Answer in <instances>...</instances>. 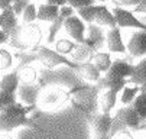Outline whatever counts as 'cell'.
I'll return each mask as SVG.
<instances>
[{"label":"cell","instance_id":"cell-5","mask_svg":"<svg viewBox=\"0 0 146 139\" xmlns=\"http://www.w3.org/2000/svg\"><path fill=\"white\" fill-rule=\"evenodd\" d=\"M35 54H36V59L48 70H54L59 65H65V67H70L74 70L78 68V64L74 63L71 58H67V55H62V54H59L55 49H51L48 47L39 45L36 48Z\"/></svg>","mask_w":146,"mask_h":139},{"label":"cell","instance_id":"cell-18","mask_svg":"<svg viewBox=\"0 0 146 139\" xmlns=\"http://www.w3.org/2000/svg\"><path fill=\"white\" fill-rule=\"evenodd\" d=\"M19 86H20V77L17 71L7 72L0 78V90H3V91L16 93Z\"/></svg>","mask_w":146,"mask_h":139},{"label":"cell","instance_id":"cell-17","mask_svg":"<svg viewBox=\"0 0 146 139\" xmlns=\"http://www.w3.org/2000/svg\"><path fill=\"white\" fill-rule=\"evenodd\" d=\"M0 15H2V26H0V28H2L5 32H7L9 35H12L16 31V28L19 26V23H17V15L13 12L12 6L3 9L2 12H0Z\"/></svg>","mask_w":146,"mask_h":139},{"label":"cell","instance_id":"cell-29","mask_svg":"<svg viewBox=\"0 0 146 139\" xmlns=\"http://www.w3.org/2000/svg\"><path fill=\"white\" fill-rule=\"evenodd\" d=\"M15 103H17L16 93H9V91L0 90V110H5Z\"/></svg>","mask_w":146,"mask_h":139},{"label":"cell","instance_id":"cell-42","mask_svg":"<svg viewBox=\"0 0 146 139\" xmlns=\"http://www.w3.org/2000/svg\"><path fill=\"white\" fill-rule=\"evenodd\" d=\"M0 26H2V15H0Z\"/></svg>","mask_w":146,"mask_h":139},{"label":"cell","instance_id":"cell-33","mask_svg":"<svg viewBox=\"0 0 146 139\" xmlns=\"http://www.w3.org/2000/svg\"><path fill=\"white\" fill-rule=\"evenodd\" d=\"M110 139H133V136L127 129H120V130L114 132Z\"/></svg>","mask_w":146,"mask_h":139},{"label":"cell","instance_id":"cell-15","mask_svg":"<svg viewBox=\"0 0 146 139\" xmlns=\"http://www.w3.org/2000/svg\"><path fill=\"white\" fill-rule=\"evenodd\" d=\"M119 100V93L114 90H101L98 93L97 104L101 113H111Z\"/></svg>","mask_w":146,"mask_h":139},{"label":"cell","instance_id":"cell-6","mask_svg":"<svg viewBox=\"0 0 146 139\" xmlns=\"http://www.w3.org/2000/svg\"><path fill=\"white\" fill-rule=\"evenodd\" d=\"M111 12L116 17V23L120 29L133 28V29H137V31H146V23L143 21H140L139 17H136L135 13L127 10L126 7L116 6V7L111 9Z\"/></svg>","mask_w":146,"mask_h":139},{"label":"cell","instance_id":"cell-16","mask_svg":"<svg viewBox=\"0 0 146 139\" xmlns=\"http://www.w3.org/2000/svg\"><path fill=\"white\" fill-rule=\"evenodd\" d=\"M78 74L84 78L86 81L91 83V84H97L98 80L101 78V72L100 70L91 63V61H86V63H80L78 68H77Z\"/></svg>","mask_w":146,"mask_h":139},{"label":"cell","instance_id":"cell-22","mask_svg":"<svg viewBox=\"0 0 146 139\" xmlns=\"http://www.w3.org/2000/svg\"><path fill=\"white\" fill-rule=\"evenodd\" d=\"M91 63L100 70V72H107L109 68L111 67V55L110 52H101V51H97L94 54V57L91 58Z\"/></svg>","mask_w":146,"mask_h":139},{"label":"cell","instance_id":"cell-31","mask_svg":"<svg viewBox=\"0 0 146 139\" xmlns=\"http://www.w3.org/2000/svg\"><path fill=\"white\" fill-rule=\"evenodd\" d=\"M67 5L71 6L72 9H75V10H80L82 7H88V6L96 5V0H68Z\"/></svg>","mask_w":146,"mask_h":139},{"label":"cell","instance_id":"cell-19","mask_svg":"<svg viewBox=\"0 0 146 139\" xmlns=\"http://www.w3.org/2000/svg\"><path fill=\"white\" fill-rule=\"evenodd\" d=\"M133 71H135V65L123 61V59H116V61H113L111 67L109 68V72L116 74V75L123 77V78H127V80L132 77Z\"/></svg>","mask_w":146,"mask_h":139},{"label":"cell","instance_id":"cell-41","mask_svg":"<svg viewBox=\"0 0 146 139\" xmlns=\"http://www.w3.org/2000/svg\"><path fill=\"white\" fill-rule=\"evenodd\" d=\"M96 2H98V3H104V2H107V0H96Z\"/></svg>","mask_w":146,"mask_h":139},{"label":"cell","instance_id":"cell-26","mask_svg":"<svg viewBox=\"0 0 146 139\" xmlns=\"http://www.w3.org/2000/svg\"><path fill=\"white\" fill-rule=\"evenodd\" d=\"M130 106H132V107L136 110V113L140 116L142 122H145V120H146V90H145V88L140 90V93L137 94V97L133 100V103H132Z\"/></svg>","mask_w":146,"mask_h":139},{"label":"cell","instance_id":"cell-34","mask_svg":"<svg viewBox=\"0 0 146 139\" xmlns=\"http://www.w3.org/2000/svg\"><path fill=\"white\" fill-rule=\"evenodd\" d=\"M142 0H119L121 7H136Z\"/></svg>","mask_w":146,"mask_h":139},{"label":"cell","instance_id":"cell-25","mask_svg":"<svg viewBox=\"0 0 146 139\" xmlns=\"http://www.w3.org/2000/svg\"><path fill=\"white\" fill-rule=\"evenodd\" d=\"M17 72L20 77V83H23V84H35L38 80V71L29 64L20 67V70H17Z\"/></svg>","mask_w":146,"mask_h":139},{"label":"cell","instance_id":"cell-21","mask_svg":"<svg viewBox=\"0 0 146 139\" xmlns=\"http://www.w3.org/2000/svg\"><path fill=\"white\" fill-rule=\"evenodd\" d=\"M129 83L135 86H143L146 84V57H143L140 61L135 65V71L132 77L129 78Z\"/></svg>","mask_w":146,"mask_h":139},{"label":"cell","instance_id":"cell-35","mask_svg":"<svg viewBox=\"0 0 146 139\" xmlns=\"http://www.w3.org/2000/svg\"><path fill=\"white\" fill-rule=\"evenodd\" d=\"M133 12L137 13V15H146V0H142V2L135 7Z\"/></svg>","mask_w":146,"mask_h":139},{"label":"cell","instance_id":"cell-36","mask_svg":"<svg viewBox=\"0 0 146 139\" xmlns=\"http://www.w3.org/2000/svg\"><path fill=\"white\" fill-rule=\"evenodd\" d=\"M10 41V35L7 32H5L2 28H0V45H3V44H7Z\"/></svg>","mask_w":146,"mask_h":139},{"label":"cell","instance_id":"cell-9","mask_svg":"<svg viewBox=\"0 0 146 139\" xmlns=\"http://www.w3.org/2000/svg\"><path fill=\"white\" fill-rule=\"evenodd\" d=\"M72 15H75V9H72L71 6L67 5V6L59 7V16L49 25V29H48V36H46V42L48 44H54L58 32L61 31V28H64L65 21Z\"/></svg>","mask_w":146,"mask_h":139},{"label":"cell","instance_id":"cell-38","mask_svg":"<svg viewBox=\"0 0 146 139\" xmlns=\"http://www.w3.org/2000/svg\"><path fill=\"white\" fill-rule=\"evenodd\" d=\"M15 2L16 0H0V12H2L3 9H6V7H9V6H12Z\"/></svg>","mask_w":146,"mask_h":139},{"label":"cell","instance_id":"cell-20","mask_svg":"<svg viewBox=\"0 0 146 139\" xmlns=\"http://www.w3.org/2000/svg\"><path fill=\"white\" fill-rule=\"evenodd\" d=\"M58 16H59V7H56L54 5L44 3V5L38 6V21L39 22L52 23Z\"/></svg>","mask_w":146,"mask_h":139},{"label":"cell","instance_id":"cell-30","mask_svg":"<svg viewBox=\"0 0 146 139\" xmlns=\"http://www.w3.org/2000/svg\"><path fill=\"white\" fill-rule=\"evenodd\" d=\"M13 61H15V58H13L12 52L5 49V48H0V71L12 68L13 67Z\"/></svg>","mask_w":146,"mask_h":139},{"label":"cell","instance_id":"cell-13","mask_svg":"<svg viewBox=\"0 0 146 139\" xmlns=\"http://www.w3.org/2000/svg\"><path fill=\"white\" fill-rule=\"evenodd\" d=\"M106 47L110 54H124L127 51L126 45L123 42V36H121V29L119 26L111 28L106 33Z\"/></svg>","mask_w":146,"mask_h":139},{"label":"cell","instance_id":"cell-3","mask_svg":"<svg viewBox=\"0 0 146 139\" xmlns=\"http://www.w3.org/2000/svg\"><path fill=\"white\" fill-rule=\"evenodd\" d=\"M77 15L88 25L94 23L98 26H106L109 29L117 26L113 12L106 5H93L88 7H82L77 10Z\"/></svg>","mask_w":146,"mask_h":139},{"label":"cell","instance_id":"cell-2","mask_svg":"<svg viewBox=\"0 0 146 139\" xmlns=\"http://www.w3.org/2000/svg\"><path fill=\"white\" fill-rule=\"evenodd\" d=\"M42 41V31L35 23H23L10 35V44L22 52L36 51Z\"/></svg>","mask_w":146,"mask_h":139},{"label":"cell","instance_id":"cell-40","mask_svg":"<svg viewBox=\"0 0 146 139\" xmlns=\"http://www.w3.org/2000/svg\"><path fill=\"white\" fill-rule=\"evenodd\" d=\"M140 128H142L143 130H146V120H145V122H142V125H140Z\"/></svg>","mask_w":146,"mask_h":139},{"label":"cell","instance_id":"cell-39","mask_svg":"<svg viewBox=\"0 0 146 139\" xmlns=\"http://www.w3.org/2000/svg\"><path fill=\"white\" fill-rule=\"evenodd\" d=\"M2 133H3V135L0 136V139H13V138H12V136H9L7 133H5V132H2Z\"/></svg>","mask_w":146,"mask_h":139},{"label":"cell","instance_id":"cell-10","mask_svg":"<svg viewBox=\"0 0 146 139\" xmlns=\"http://www.w3.org/2000/svg\"><path fill=\"white\" fill-rule=\"evenodd\" d=\"M129 84V80L127 78H123V77H119L116 74H111V72H104V75L98 80V83L96 84L97 88L101 91V90H114L117 93H120L124 87Z\"/></svg>","mask_w":146,"mask_h":139},{"label":"cell","instance_id":"cell-8","mask_svg":"<svg viewBox=\"0 0 146 139\" xmlns=\"http://www.w3.org/2000/svg\"><path fill=\"white\" fill-rule=\"evenodd\" d=\"M114 122H120V125H121L123 128H127V129H130V130H135V129L140 128L142 119H140V116L136 113V110L129 104V106H123V107L117 112V114H116V117H114Z\"/></svg>","mask_w":146,"mask_h":139},{"label":"cell","instance_id":"cell-4","mask_svg":"<svg viewBox=\"0 0 146 139\" xmlns=\"http://www.w3.org/2000/svg\"><path fill=\"white\" fill-rule=\"evenodd\" d=\"M71 100L70 90H65L58 86H51L45 88L38 96V106L42 110H58L64 106L67 102Z\"/></svg>","mask_w":146,"mask_h":139},{"label":"cell","instance_id":"cell-27","mask_svg":"<svg viewBox=\"0 0 146 139\" xmlns=\"http://www.w3.org/2000/svg\"><path fill=\"white\" fill-rule=\"evenodd\" d=\"M77 48V42H74L72 39H65V38H62V39H58V41L55 42V51L62 54V55H70L75 51Z\"/></svg>","mask_w":146,"mask_h":139},{"label":"cell","instance_id":"cell-37","mask_svg":"<svg viewBox=\"0 0 146 139\" xmlns=\"http://www.w3.org/2000/svg\"><path fill=\"white\" fill-rule=\"evenodd\" d=\"M48 5H54L56 7H62V6H67L68 0H46Z\"/></svg>","mask_w":146,"mask_h":139},{"label":"cell","instance_id":"cell-12","mask_svg":"<svg viewBox=\"0 0 146 139\" xmlns=\"http://www.w3.org/2000/svg\"><path fill=\"white\" fill-rule=\"evenodd\" d=\"M97 51H98V48L96 47V44L91 41L90 38H86V41L82 44H77L75 51L71 54V59L74 63H77V64L91 61V58L94 57V54Z\"/></svg>","mask_w":146,"mask_h":139},{"label":"cell","instance_id":"cell-32","mask_svg":"<svg viewBox=\"0 0 146 139\" xmlns=\"http://www.w3.org/2000/svg\"><path fill=\"white\" fill-rule=\"evenodd\" d=\"M29 3H31L29 0H16V2L12 5V7H13V12H15L17 16H22V13H23L25 7H26Z\"/></svg>","mask_w":146,"mask_h":139},{"label":"cell","instance_id":"cell-1","mask_svg":"<svg viewBox=\"0 0 146 139\" xmlns=\"http://www.w3.org/2000/svg\"><path fill=\"white\" fill-rule=\"evenodd\" d=\"M33 110L32 106H25L23 103H15L5 110H0V132L9 133L20 126L38 128V125L31 119L29 113Z\"/></svg>","mask_w":146,"mask_h":139},{"label":"cell","instance_id":"cell-28","mask_svg":"<svg viewBox=\"0 0 146 139\" xmlns=\"http://www.w3.org/2000/svg\"><path fill=\"white\" fill-rule=\"evenodd\" d=\"M22 21L23 23H33L35 21H38V6L35 3H29L23 13H22Z\"/></svg>","mask_w":146,"mask_h":139},{"label":"cell","instance_id":"cell-24","mask_svg":"<svg viewBox=\"0 0 146 139\" xmlns=\"http://www.w3.org/2000/svg\"><path fill=\"white\" fill-rule=\"evenodd\" d=\"M142 87L140 86H126L120 93H119V100L123 106H129L133 103V100L137 97V94L140 93Z\"/></svg>","mask_w":146,"mask_h":139},{"label":"cell","instance_id":"cell-11","mask_svg":"<svg viewBox=\"0 0 146 139\" xmlns=\"http://www.w3.org/2000/svg\"><path fill=\"white\" fill-rule=\"evenodd\" d=\"M127 52L135 58L146 57V31H136L126 45Z\"/></svg>","mask_w":146,"mask_h":139},{"label":"cell","instance_id":"cell-14","mask_svg":"<svg viewBox=\"0 0 146 139\" xmlns=\"http://www.w3.org/2000/svg\"><path fill=\"white\" fill-rule=\"evenodd\" d=\"M113 122H114V117L111 116V113H101L100 112L93 119V123H91L94 136H110Z\"/></svg>","mask_w":146,"mask_h":139},{"label":"cell","instance_id":"cell-23","mask_svg":"<svg viewBox=\"0 0 146 139\" xmlns=\"http://www.w3.org/2000/svg\"><path fill=\"white\" fill-rule=\"evenodd\" d=\"M87 38L91 39L98 49L106 44V33L103 32V26H98L94 23H90L87 26Z\"/></svg>","mask_w":146,"mask_h":139},{"label":"cell","instance_id":"cell-7","mask_svg":"<svg viewBox=\"0 0 146 139\" xmlns=\"http://www.w3.org/2000/svg\"><path fill=\"white\" fill-rule=\"evenodd\" d=\"M64 29H65L67 35L70 36V39H72L77 44H82L87 38L86 22L82 21L78 15H72L67 19L65 23H64Z\"/></svg>","mask_w":146,"mask_h":139}]
</instances>
